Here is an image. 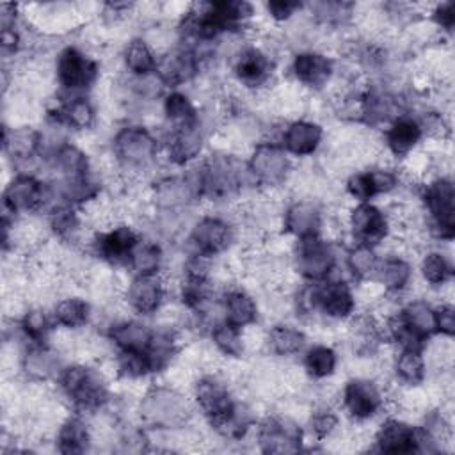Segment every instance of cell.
<instances>
[{
	"label": "cell",
	"mask_w": 455,
	"mask_h": 455,
	"mask_svg": "<svg viewBox=\"0 0 455 455\" xmlns=\"http://www.w3.org/2000/svg\"><path fill=\"white\" fill-rule=\"evenodd\" d=\"M62 393L82 412L100 411L108 402V389L103 379L84 364H71L57 375Z\"/></svg>",
	"instance_id": "6da1fadb"
},
{
	"label": "cell",
	"mask_w": 455,
	"mask_h": 455,
	"mask_svg": "<svg viewBox=\"0 0 455 455\" xmlns=\"http://www.w3.org/2000/svg\"><path fill=\"white\" fill-rule=\"evenodd\" d=\"M190 403L174 387L155 386L140 400V418L155 428H174L187 423Z\"/></svg>",
	"instance_id": "7a4b0ae2"
},
{
	"label": "cell",
	"mask_w": 455,
	"mask_h": 455,
	"mask_svg": "<svg viewBox=\"0 0 455 455\" xmlns=\"http://www.w3.org/2000/svg\"><path fill=\"white\" fill-rule=\"evenodd\" d=\"M112 149L123 167L142 171L155 162L158 155V140L148 128L128 124L114 135Z\"/></svg>",
	"instance_id": "3957f363"
},
{
	"label": "cell",
	"mask_w": 455,
	"mask_h": 455,
	"mask_svg": "<svg viewBox=\"0 0 455 455\" xmlns=\"http://www.w3.org/2000/svg\"><path fill=\"white\" fill-rule=\"evenodd\" d=\"M53 199V188L34 174L20 172L4 188V215L43 210Z\"/></svg>",
	"instance_id": "277c9868"
},
{
	"label": "cell",
	"mask_w": 455,
	"mask_h": 455,
	"mask_svg": "<svg viewBox=\"0 0 455 455\" xmlns=\"http://www.w3.org/2000/svg\"><path fill=\"white\" fill-rule=\"evenodd\" d=\"M423 204L430 215L432 231L441 240H451L455 235V192L448 178H435L423 187Z\"/></svg>",
	"instance_id": "5b68a950"
},
{
	"label": "cell",
	"mask_w": 455,
	"mask_h": 455,
	"mask_svg": "<svg viewBox=\"0 0 455 455\" xmlns=\"http://www.w3.org/2000/svg\"><path fill=\"white\" fill-rule=\"evenodd\" d=\"M194 400L203 416L219 432L228 425L238 405L233 400L228 386L215 377H203L197 380L194 386Z\"/></svg>",
	"instance_id": "8992f818"
},
{
	"label": "cell",
	"mask_w": 455,
	"mask_h": 455,
	"mask_svg": "<svg viewBox=\"0 0 455 455\" xmlns=\"http://www.w3.org/2000/svg\"><path fill=\"white\" fill-rule=\"evenodd\" d=\"M98 62L75 46H66L55 60V76L68 92H78L92 87L98 78Z\"/></svg>",
	"instance_id": "52a82bcc"
},
{
	"label": "cell",
	"mask_w": 455,
	"mask_h": 455,
	"mask_svg": "<svg viewBox=\"0 0 455 455\" xmlns=\"http://www.w3.org/2000/svg\"><path fill=\"white\" fill-rule=\"evenodd\" d=\"M247 171L252 180L263 187L283 185L291 171L288 153L275 142H259L247 162Z\"/></svg>",
	"instance_id": "ba28073f"
},
{
	"label": "cell",
	"mask_w": 455,
	"mask_h": 455,
	"mask_svg": "<svg viewBox=\"0 0 455 455\" xmlns=\"http://www.w3.org/2000/svg\"><path fill=\"white\" fill-rule=\"evenodd\" d=\"M336 267V254L332 247L318 236H306L297 240L295 268L309 283L325 281Z\"/></svg>",
	"instance_id": "9c48e42d"
},
{
	"label": "cell",
	"mask_w": 455,
	"mask_h": 455,
	"mask_svg": "<svg viewBox=\"0 0 455 455\" xmlns=\"http://www.w3.org/2000/svg\"><path fill=\"white\" fill-rule=\"evenodd\" d=\"M233 236V228L228 220L215 215H206L192 228L188 235V247L192 256L213 258L231 245Z\"/></svg>",
	"instance_id": "30bf717a"
},
{
	"label": "cell",
	"mask_w": 455,
	"mask_h": 455,
	"mask_svg": "<svg viewBox=\"0 0 455 455\" xmlns=\"http://www.w3.org/2000/svg\"><path fill=\"white\" fill-rule=\"evenodd\" d=\"M258 444L265 453H293L300 450V427L283 416H267L258 425Z\"/></svg>",
	"instance_id": "8fae6325"
},
{
	"label": "cell",
	"mask_w": 455,
	"mask_h": 455,
	"mask_svg": "<svg viewBox=\"0 0 455 455\" xmlns=\"http://www.w3.org/2000/svg\"><path fill=\"white\" fill-rule=\"evenodd\" d=\"M348 228L357 243L377 247L389 233V219L379 206L357 203L348 213Z\"/></svg>",
	"instance_id": "7c38bea8"
},
{
	"label": "cell",
	"mask_w": 455,
	"mask_h": 455,
	"mask_svg": "<svg viewBox=\"0 0 455 455\" xmlns=\"http://www.w3.org/2000/svg\"><path fill=\"white\" fill-rule=\"evenodd\" d=\"M341 402L350 418L366 421L382 409L384 395L380 387L368 379H350L343 386Z\"/></svg>",
	"instance_id": "4fadbf2b"
},
{
	"label": "cell",
	"mask_w": 455,
	"mask_h": 455,
	"mask_svg": "<svg viewBox=\"0 0 455 455\" xmlns=\"http://www.w3.org/2000/svg\"><path fill=\"white\" fill-rule=\"evenodd\" d=\"M313 307H318L325 316L334 320H347L354 316L355 297L350 286L343 281H320L313 286Z\"/></svg>",
	"instance_id": "5bb4252c"
},
{
	"label": "cell",
	"mask_w": 455,
	"mask_h": 455,
	"mask_svg": "<svg viewBox=\"0 0 455 455\" xmlns=\"http://www.w3.org/2000/svg\"><path fill=\"white\" fill-rule=\"evenodd\" d=\"M139 242H140V236L133 228L126 224H119L108 231L98 233L92 242V247L96 256L101 258L103 261L128 265V259Z\"/></svg>",
	"instance_id": "9a60e30c"
},
{
	"label": "cell",
	"mask_w": 455,
	"mask_h": 455,
	"mask_svg": "<svg viewBox=\"0 0 455 455\" xmlns=\"http://www.w3.org/2000/svg\"><path fill=\"white\" fill-rule=\"evenodd\" d=\"M128 306L142 316L156 313L165 300V283L160 274L135 275L126 288Z\"/></svg>",
	"instance_id": "2e32d148"
},
{
	"label": "cell",
	"mask_w": 455,
	"mask_h": 455,
	"mask_svg": "<svg viewBox=\"0 0 455 455\" xmlns=\"http://www.w3.org/2000/svg\"><path fill=\"white\" fill-rule=\"evenodd\" d=\"M274 62L261 48L245 46L233 62V73L245 87H261L270 80Z\"/></svg>",
	"instance_id": "e0dca14e"
},
{
	"label": "cell",
	"mask_w": 455,
	"mask_h": 455,
	"mask_svg": "<svg viewBox=\"0 0 455 455\" xmlns=\"http://www.w3.org/2000/svg\"><path fill=\"white\" fill-rule=\"evenodd\" d=\"M375 444L384 453H412L419 450V430L402 419L387 418L377 428Z\"/></svg>",
	"instance_id": "ac0fdd59"
},
{
	"label": "cell",
	"mask_w": 455,
	"mask_h": 455,
	"mask_svg": "<svg viewBox=\"0 0 455 455\" xmlns=\"http://www.w3.org/2000/svg\"><path fill=\"white\" fill-rule=\"evenodd\" d=\"M199 71V57L194 50H178L162 57L156 64V76L164 85L178 87L190 82Z\"/></svg>",
	"instance_id": "d6986e66"
},
{
	"label": "cell",
	"mask_w": 455,
	"mask_h": 455,
	"mask_svg": "<svg viewBox=\"0 0 455 455\" xmlns=\"http://www.w3.org/2000/svg\"><path fill=\"white\" fill-rule=\"evenodd\" d=\"M293 76L306 87L322 89L329 84L334 66L332 60L320 52H300L291 60Z\"/></svg>",
	"instance_id": "ffe728a7"
},
{
	"label": "cell",
	"mask_w": 455,
	"mask_h": 455,
	"mask_svg": "<svg viewBox=\"0 0 455 455\" xmlns=\"http://www.w3.org/2000/svg\"><path fill=\"white\" fill-rule=\"evenodd\" d=\"M323 130L318 123L307 119H297L288 123L281 137V148L288 155L295 156H309L322 144Z\"/></svg>",
	"instance_id": "44dd1931"
},
{
	"label": "cell",
	"mask_w": 455,
	"mask_h": 455,
	"mask_svg": "<svg viewBox=\"0 0 455 455\" xmlns=\"http://www.w3.org/2000/svg\"><path fill=\"white\" fill-rule=\"evenodd\" d=\"M283 228L297 240L306 236H318L322 229V212L318 204L306 199L291 203L284 212Z\"/></svg>",
	"instance_id": "7402d4cb"
},
{
	"label": "cell",
	"mask_w": 455,
	"mask_h": 455,
	"mask_svg": "<svg viewBox=\"0 0 455 455\" xmlns=\"http://www.w3.org/2000/svg\"><path fill=\"white\" fill-rule=\"evenodd\" d=\"M423 126L409 116L395 117L384 132V142L387 151L396 156H407L423 139Z\"/></svg>",
	"instance_id": "603a6c76"
},
{
	"label": "cell",
	"mask_w": 455,
	"mask_h": 455,
	"mask_svg": "<svg viewBox=\"0 0 455 455\" xmlns=\"http://www.w3.org/2000/svg\"><path fill=\"white\" fill-rule=\"evenodd\" d=\"M203 146H204V133L199 121L197 124L171 132V137L167 142V155L172 164L187 165L201 155Z\"/></svg>",
	"instance_id": "cb8c5ba5"
},
{
	"label": "cell",
	"mask_w": 455,
	"mask_h": 455,
	"mask_svg": "<svg viewBox=\"0 0 455 455\" xmlns=\"http://www.w3.org/2000/svg\"><path fill=\"white\" fill-rule=\"evenodd\" d=\"M48 114L55 124L69 126L73 130H89L96 121V110L85 96L68 98Z\"/></svg>",
	"instance_id": "d4e9b609"
},
{
	"label": "cell",
	"mask_w": 455,
	"mask_h": 455,
	"mask_svg": "<svg viewBox=\"0 0 455 455\" xmlns=\"http://www.w3.org/2000/svg\"><path fill=\"white\" fill-rule=\"evenodd\" d=\"M43 133L32 126H4V153L14 160H30L43 148Z\"/></svg>",
	"instance_id": "484cf974"
},
{
	"label": "cell",
	"mask_w": 455,
	"mask_h": 455,
	"mask_svg": "<svg viewBox=\"0 0 455 455\" xmlns=\"http://www.w3.org/2000/svg\"><path fill=\"white\" fill-rule=\"evenodd\" d=\"M224 320L238 329L252 325L258 318V304L251 293L242 288H229L222 297Z\"/></svg>",
	"instance_id": "4316f807"
},
{
	"label": "cell",
	"mask_w": 455,
	"mask_h": 455,
	"mask_svg": "<svg viewBox=\"0 0 455 455\" xmlns=\"http://www.w3.org/2000/svg\"><path fill=\"white\" fill-rule=\"evenodd\" d=\"M21 370L32 380H48L59 375V359L46 343H30L21 357Z\"/></svg>",
	"instance_id": "83f0119b"
},
{
	"label": "cell",
	"mask_w": 455,
	"mask_h": 455,
	"mask_svg": "<svg viewBox=\"0 0 455 455\" xmlns=\"http://www.w3.org/2000/svg\"><path fill=\"white\" fill-rule=\"evenodd\" d=\"M107 336L117 350H146L153 336V329L137 320H123L110 325Z\"/></svg>",
	"instance_id": "f1b7e54d"
},
{
	"label": "cell",
	"mask_w": 455,
	"mask_h": 455,
	"mask_svg": "<svg viewBox=\"0 0 455 455\" xmlns=\"http://www.w3.org/2000/svg\"><path fill=\"white\" fill-rule=\"evenodd\" d=\"M53 167L60 172L64 180H82L89 178L91 164L87 155L75 144H59L53 151Z\"/></svg>",
	"instance_id": "f546056e"
},
{
	"label": "cell",
	"mask_w": 455,
	"mask_h": 455,
	"mask_svg": "<svg viewBox=\"0 0 455 455\" xmlns=\"http://www.w3.org/2000/svg\"><path fill=\"white\" fill-rule=\"evenodd\" d=\"M373 277L384 286L386 291L398 293L409 286L412 277V267L407 259L400 256H389L379 261V267Z\"/></svg>",
	"instance_id": "4dcf8cb0"
},
{
	"label": "cell",
	"mask_w": 455,
	"mask_h": 455,
	"mask_svg": "<svg viewBox=\"0 0 455 455\" xmlns=\"http://www.w3.org/2000/svg\"><path fill=\"white\" fill-rule=\"evenodd\" d=\"M123 62H124V68L133 76L144 78V76H151L156 73L158 59H156L155 52L151 50V46L142 37H135L124 46Z\"/></svg>",
	"instance_id": "1f68e13d"
},
{
	"label": "cell",
	"mask_w": 455,
	"mask_h": 455,
	"mask_svg": "<svg viewBox=\"0 0 455 455\" xmlns=\"http://www.w3.org/2000/svg\"><path fill=\"white\" fill-rule=\"evenodd\" d=\"M89 443L91 432L82 418L73 416L60 423L55 439L57 450L60 453H84L89 448Z\"/></svg>",
	"instance_id": "d6a6232c"
},
{
	"label": "cell",
	"mask_w": 455,
	"mask_h": 455,
	"mask_svg": "<svg viewBox=\"0 0 455 455\" xmlns=\"http://www.w3.org/2000/svg\"><path fill=\"white\" fill-rule=\"evenodd\" d=\"M89 318H91V306L87 300L80 297L60 299L52 309L53 323L64 329H80L87 325Z\"/></svg>",
	"instance_id": "836d02e7"
},
{
	"label": "cell",
	"mask_w": 455,
	"mask_h": 455,
	"mask_svg": "<svg viewBox=\"0 0 455 455\" xmlns=\"http://www.w3.org/2000/svg\"><path fill=\"white\" fill-rule=\"evenodd\" d=\"M419 348H400L395 357L393 370L400 382L409 386H418L425 380L427 364Z\"/></svg>",
	"instance_id": "e575fe53"
},
{
	"label": "cell",
	"mask_w": 455,
	"mask_h": 455,
	"mask_svg": "<svg viewBox=\"0 0 455 455\" xmlns=\"http://www.w3.org/2000/svg\"><path fill=\"white\" fill-rule=\"evenodd\" d=\"M306 343V336L300 329H295L286 323H277L268 329L267 332V345L270 352L281 357L295 355L302 350Z\"/></svg>",
	"instance_id": "d590c367"
},
{
	"label": "cell",
	"mask_w": 455,
	"mask_h": 455,
	"mask_svg": "<svg viewBox=\"0 0 455 455\" xmlns=\"http://www.w3.org/2000/svg\"><path fill=\"white\" fill-rule=\"evenodd\" d=\"M164 114L172 130L187 128L199 123V114L194 103L180 91H172L164 100Z\"/></svg>",
	"instance_id": "8d00e7d4"
},
{
	"label": "cell",
	"mask_w": 455,
	"mask_h": 455,
	"mask_svg": "<svg viewBox=\"0 0 455 455\" xmlns=\"http://www.w3.org/2000/svg\"><path fill=\"white\" fill-rule=\"evenodd\" d=\"M178 352V338L172 331H153L146 355L151 363L153 373L165 370Z\"/></svg>",
	"instance_id": "74e56055"
},
{
	"label": "cell",
	"mask_w": 455,
	"mask_h": 455,
	"mask_svg": "<svg viewBox=\"0 0 455 455\" xmlns=\"http://www.w3.org/2000/svg\"><path fill=\"white\" fill-rule=\"evenodd\" d=\"M304 371L316 380L327 379L336 371L338 366V355L336 350L329 345H313L306 350L302 359Z\"/></svg>",
	"instance_id": "f35d334b"
},
{
	"label": "cell",
	"mask_w": 455,
	"mask_h": 455,
	"mask_svg": "<svg viewBox=\"0 0 455 455\" xmlns=\"http://www.w3.org/2000/svg\"><path fill=\"white\" fill-rule=\"evenodd\" d=\"M162 261H164L162 247L156 242L140 240L128 259V267L135 272V275L158 274Z\"/></svg>",
	"instance_id": "ab89813d"
},
{
	"label": "cell",
	"mask_w": 455,
	"mask_h": 455,
	"mask_svg": "<svg viewBox=\"0 0 455 455\" xmlns=\"http://www.w3.org/2000/svg\"><path fill=\"white\" fill-rule=\"evenodd\" d=\"M212 341H213L215 348L228 357H240L243 354L242 329L228 323L226 320L213 325Z\"/></svg>",
	"instance_id": "60d3db41"
},
{
	"label": "cell",
	"mask_w": 455,
	"mask_h": 455,
	"mask_svg": "<svg viewBox=\"0 0 455 455\" xmlns=\"http://www.w3.org/2000/svg\"><path fill=\"white\" fill-rule=\"evenodd\" d=\"M50 228L60 240L73 242L80 233V217L71 204L55 206L50 212Z\"/></svg>",
	"instance_id": "b9f144b4"
},
{
	"label": "cell",
	"mask_w": 455,
	"mask_h": 455,
	"mask_svg": "<svg viewBox=\"0 0 455 455\" xmlns=\"http://www.w3.org/2000/svg\"><path fill=\"white\" fill-rule=\"evenodd\" d=\"M116 370L117 375L124 379H142L153 373L146 350H119Z\"/></svg>",
	"instance_id": "7bdbcfd3"
},
{
	"label": "cell",
	"mask_w": 455,
	"mask_h": 455,
	"mask_svg": "<svg viewBox=\"0 0 455 455\" xmlns=\"http://www.w3.org/2000/svg\"><path fill=\"white\" fill-rule=\"evenodd\" d=\"M347 267L357 279H368L375 275V270L379 267V258L375 252V247L355 243L347 252Z\"/></svg>",
	"instance_id": "ee69618b"
},
{
	"label": "cell",
	"mask_w": 455,
	"mask_h": 455,
	"mask_svg": "<svg viewBox=\"0 0 455 455\" xmlns=\"http://www.w3.org/2000/svg\"><path fill=\"white\" fill-rule=\"evenodd\" d=\"M20 329L30 343H46L52 331V320L41 307H32L20 318Z\"/></svg>",
	"instance_id": "f6af8a7d"
},
{
	"label": "cell",
	"mask_w": 455,
	"mask_h": 455,
	"mask_svg": "<svg viewBox=\"0 0 455 455\" xmlns=\"http://www.w3.org/2000/svg\"><path fill=\"white\" fill-rule=\"evenodd\" d=\"M419 272L423 279L432 286H441L451 277V265L448 258L439 251H430L423 256L419 263Z\"/></svg>",
	"instance_id": "bcb514c9"
},
{
	"label": "cell",
	"mask_w": 455,
	"mask_h": 455,
	"mask_svg": "<svg viewBox=\"0 0 455 455\" xmlns=\"http://www.w3.org/2000/svg\"><path fill=\"white\" fill-rule=\"evenodd\" d=\"M338 423H339V418L336 412H332L327 407H320L315 412H311V418H309L311 435H315V439L318 441H323L332 435V432L338 428Z\"/></svg>",
	"instance_id": "7dc6e473"
},
{
	"label": "cell",
	"mask_w": 455,
	"mask_h": 455,
	"mask_svg": "<svg viewBox=\"0 0 455 455\" xmlns=\"http://www.w3.org/2000/svg\"><path fill=\"white\" fill-rule=\"evenodd\" d=\"M347 192L350 194V197H354L357 203H370L375 197V190L370 180L368 171L363 172H354L348 180H347Z\"/></svg>",
	"instance_id": "c3c4849f"
},
{
	"label": "cell",
	"mask_w": 455,
	"mask_h": 455,
	"mask_svg": "<svg viewBox=\"0 0 455 455\" xmlns=\"http://www.w3.org/2000/svg\"><path fill=\"white\" fill-rule=\"evenodd\" d=\"M368 174H370L375 196L389 194V192H393L398 187V174L395 171H391V169L373 167V169H368Z\"/></svg>",
	"instance_id": "681fc988"
},
{
	"label": "cell",
	"mask_w": 455,
	"mask_h": 455,
	"mask_svg": "<svg viewBox=\"0 0 455 455\" xmlns=\"http://www.w3.org/2000/svg\"><path fill=\"white\" fill-rule=\"evenodd\" d=\"M435 315V331L446 338L455 334V309L451 304H441L434 307Z\"/></svg>",
	"instance_id": "f907efd6"
},
{
	"label": "cell",
	"mask_w": 455,
	"mask_h": 455,
	"mask_svg": "<svg viewBox=\"0 0 455 455\" xmlns=\"http://www.w3.org/2000/svg\"><path fill=\"white\" fill-rule=\"evenodd\" d=\"M300 7L302 5L299 2H286V0H275V2L267 4V11H268L270 18H274L275 21L290 20Z\"/></svg>",
	"instance_id": "816d5d0a"
},
{
	"label": "cell",
	"mask_w": 455,
	"mask_h": 455,
	"mask_svg": "<svg viewBox=\"0 0 455 455\" xmlns=\"http://www.w3.org/2000/svg\"><path fill=\"white\" fill-rule=\"evenodd\" d=\"M432 18H434V21H435L441 28L451 30V28H453V23H455V5H453V2L439 4V5L434 9Z\"/></svg>",
	"instance_id": "f5cc1de1"
}]
</instances>
